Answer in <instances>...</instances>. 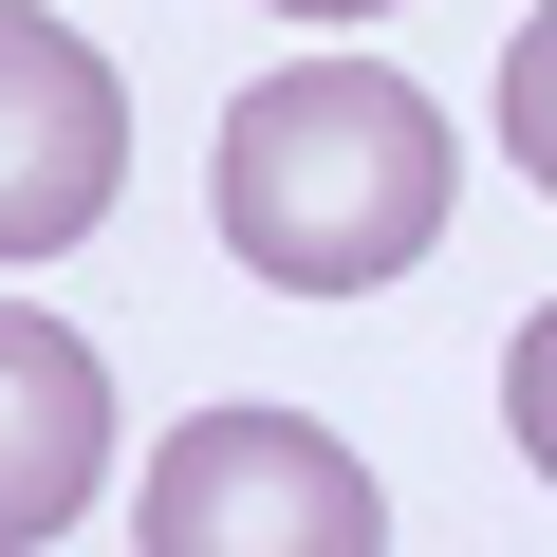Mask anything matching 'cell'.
<instances>
[{
    "label": "cell",
    "instance_id": "cell-1",
    "mask_svg": "<svg viewBox=\"0 0 557 557\" xmlns=\"http://www.w3.org/2000/svg\"><path fill=\"white\" fill-rule=\"evenodd\" d=\"M465 223V149L391 57H298L223 112V242L278 298H372Z\"/></svg>",
    "mask_w": 557,
    "mask_h": 557
},
{
    "label": "cell",
    "instance_id": "cell-2",
    "mask_svg": "<svg viewBox=\"0 0 557 557\" xmlns=\"http://www.w3.org/2000/svg\"><path fill=\"white\" fill-rule=\"evenodd\" d=\"M131 539L149 557H391V502L317 409H186L149 446Z\"/></svg>",
    "mask_w": 557,
    "mask_h": 557
},
{
    "label": "cell",
    "instance_id": "cell-3",
    "mask_svg": "<svg viewBox=\"0 0 557 557\" xmlns=\"http://www.w3.org/2000/svg\"><path fill=\"white\" fill-rule=\"evenodd\" d=\"M131 168V112H112V57L75 20H38V0H0V260H57L94 242Z\"/></svg>",
    "mask_w": 557,
    "mask_h": 557
},
{
    "label": "cell",
    "instance_id": "cell-4",
    "mask_svg": "<svg viewBox=\"0 0 557 557\" xmlns=\"http://www.w3.org/2000/svg\"><path fill=\"white\" fill-rule=\"evenodd\" d=\"M94 446H112L94 335H75V317H0V557H38V539L94 502Z\"/></svg>",
    "mask_w": 557,
    "mask_h": 557
},
{
    "label": "cell",
    "instance_id": "cell-5",
    "mask_svg": "<svg viewBox=\"0 0 557 557\" xmlns=\"http://www.w3.org/2000/svg\"><path fill=\"white\" fill-rule=\"evenodd\" d=\"M502 149H520V168L557 186V0H539V20L502 38Z\"/></svg>",
    "mask_w": 557,
    "mask_h": 557
},
{
    "label": "cell",
    "instance_id": "cell-6",
    "mask_svg": "<svg viewBox=\"0 0 557 557\" xmlns=\"http://www.w3.org/2000/svg\"><path fill=\"white\" fill-rule=\"evenodd\" d=\"M502 428H520V465L557 483V298L520 317V354H502Z\"/></svg>",
    "mask_w": 557,
    "mask_h": 557
},
{
    "label": "cell",
    "instance_id": "cell-7",
    "mask_svg": "<svg viewBox=\"0 0 557 557\" xmlns=\"http://www.w3.org/2000/svg\"><path fill=\"white\" fill-rule=\"evenodd\" d=\"M278 20H391V0H278Z\"/></svg>",
    "mask_w": 557,
    "mask_h": 557
}]
</instances>
